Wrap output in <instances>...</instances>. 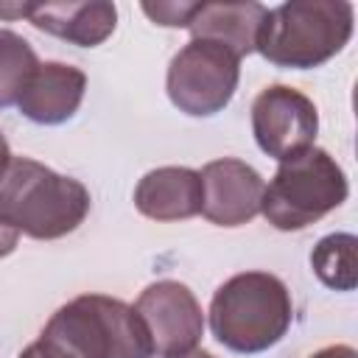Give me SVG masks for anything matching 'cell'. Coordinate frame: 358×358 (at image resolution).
Masks as SVG:
<instances>
[{
    "label": "cell",
    "mask_w": 358,
    "mask_h": 358,
    "mask_svg": "<svg viewBox=\"0 0 358 358\" xmlns=\"http://www.w3.org/2000/svg\"><path fill=\"white\" fill-rule=\"evenodd\" d=\"M84 182L53 168L14 157L0 176V218L34 241H56L76 232L90 213Z\"/></svg>",
    "instance_id": "1"
},
{
    "label": "cell",
    "mask_w": 358,
    "mask_h": 358,
    "mask_svg": "<svg viewBox=\"0 0 358 358\" xmlns=\"http://www.w3.org/2000/svg\"><path fill=\"white\" fill-rule=\"evenodd\" d=\"M39 341L62 358H154L137 310L106 294H81L62 305Z\"/></svg>",
    "instance_id": "2"
},
{
    "label": "cell",
    "mask_w": 358,
    "mask_h": 358,
    "mask_svg": "<svg viewBox=\"0 0 358 358\" xmlns=\"http://www.w3.org/2000/svg\"><path fill=\"white\" fill-rule=\"evenodd\" d=\"M294 322L291 291L277 274L243 271L215 288L210 330L218 344L241 355H257L280 344Z\"/></svg>",
    "instance_id": "3"
},
{
    "label": "cell",
    "mask_w": 358,
    "mask_h": 358,
    "mask_svg": "<svg viewBox=\"0 0 358 358\" xmlns=\"http://www.w3.org/2000/svg\"><path fill=\"white\" fill-rule=\"evenodd\" d=\"M352 22L347 0H291L268 8L255 50L274 67L313 70L344 50Z\"/></svg>",
    "instance_id": "4"
},
{
    "label": "cell",
    "mask_w": 358,
    "mask_h": 358,
    "mask_svg": "<svg viewBox=\"0 0 358 358\" xmlns=\"http://www.w3.org/2000/svg\"><path fill=\"white\" fill-rule=\"evenodd\" d=\"M350 185L341 165L324 148H305L282 159L263 187L260 213L280 232H296L347 201Z\"/></svg>",
    "instance_id": "5"
},
{
    "label": "cell",
    "mask_w": 358,
    "mask_h": 358,
    "mask_svg": "<svg viewBox=\"0 0 358 358\" xmlns=\"http://www.w3.org/2000/svg\"><path fill=\"white\" fill-rule=\"evenodd\" d=\"M241 78V59L213 42V39H190L168 64L165 90L171 103L190 117H210L221 112Z\"/></svg>",
    "instance_id": "6"
},
{
    "label": "cell",
    "mask_w": 358,
    "mask_h": 358,
    "mask_svg": "<svg viewBox=\"0 0 358 358\" xmlns=\"http://www.w3.org/2000/svg\"><path fill=\"white\" fill-rule=\"evenodd\" d=\"M131 308L143 319L157 358H179L201 341L204 313L185 282L157 280L140 291Z\"/></svg>",
    "instance_id": "7"
},
{
    "label": "cell",
    "mask_w": 358,
    "mask_h": 358,
    "mask_svg": "<svg viewBox=\"0 0 358 358\" xmlns=\"http://www.w3.org/2000/svg\"><path fill=\"white\" fill-rule=\"evenodd\" d=\"M316 131H319L316 103L305 92L288 84H271L252 101L255 143L263 154L274 157L277 162L310 148Z\"/></svg>",
    "instance_id": "8"
},
{
    "label": "cell",
    "mask_w": 358,
    "mask_h": 358,
    "mask_svg": "<svg viewBox=\"0 0 358 358\" xmlns=\"http://www.w3.org/2000/svg\"><path fill=\"white\" fill-rule=\"evenodd\" d=\"M201 215L215 227H243L260 213L263 176L243 159L221 157L201 171Z\"/></svg>",
    "instance_id": "9"
},
{
    "label": "cell",
    "mask_w": 358,
    "mask_h": 358,
    "mask_svg": "<svg viewBox=\"0 0 358 358\" xmlns=\"http://www.w3.org/2000/svg\"><path fill=\"white\" fill-rule=\"evenodd\" d=\"M87 92L84 70L64 62H39L25 90L20 92L17 109L22 117L39 126H59L70 120Z\"/></svg>",
    "instance_id": "10"
},
{
    "label": "cell",
    "mask_w": 358,
    "mask_h": 358,
    "mask_svg": "<svg viewBox=\"0 0 358 358\" xmlns=\"http://www.w3.org/2000/svg\"><path fill=\"white\" fill-rule=\"evenodd\" d=\"M134 207L151 221H185L201 213V176L185 165L148 171L134 187Z\"/></svg>",
    "instance_id": "11"
},
{
    "label": "cell",
    "mask_w": 358,
    "mask_h": 358,
    "mask_svg": "<svg viewBox=\"0 0 358 358\" xmlns=\"http://www.w3.org/2000/svg\"><path fill=\"white\" fill-rule=\"evenodd\" d=\"M31 25L78 48H95L112 36L117 8L106 0L90 3H31Z\"/></svg>",
    "instance_id": "12"
},
{
    "label": "cell",
    "mask_w": 358,
    "mask_h": 358,
    "mask_svg": "<svg viewBox=\"0 0 358 358\" xmlns=\"http://www.w3.org/2000/svg\"><path fill=\"white\" fill-rule=\"evenodd\" d=\"M268 17L263 3H199L187 22L193 39H213L229 48L238 59L255 53L260 28Z\"/></svg>",
    "instance_id": "13"
},
{
    "label": "cell",
    "mask_w": 358,
    "mask_h": 358,
    "mask_svg": "<svg viewBox=\"0 0 358 358\" xmlns=\"http://www.w3.org/2000/svg\"><path fill=\"white\" fill-rule=\"evenodd\" d=\"M310 268L322 285L352 291L358 285V238L352 232L324 235L310 252Z\"/></svg>",
    "instance_id": "14"
},
{
    "label": "cell",
    "mask_w": 358,
    "mask_h": 358,
    "mask_svg": "<svg viewBox=\"0 0 358 358\" xmlns=\"http://www.w3.org/2000/svg\"><path fill=\"white\" fill-rule=\"evenodd\" d=\"M39 67L36 50L17 31L0 28V109H8L20 101L28 78Z\"/></svg>",
    "instance_id": "15"
},
{
    "label": "cell",
    "mask_w": 358,
    "mask_h": 358,
    "mask_svg": "<svg viewBox=\"0 0 358 358\" xmlns=\"http://www.w3.org/2000/svg\"><path fill=\"white\" fill-rule=\"evenodd\" d=\"M196 6L199 3H143V11L157 22V25H165V28H187L190 17L196 14Z\"/></svg>",
    "instance_id": "16"
},
{
    "label": "cell",
    "mask_w": 358,
    "mask_h": 358,
    "mask_svg": "<svg viewBox=\"0 0 358 358\" xmlns=\"http://www.w3.org/2000/svg\"><path fill=\"white\" fill-rule=\"evenodd\" d=\"M17 241H20V232L0 218V257H8L17 249Z\"/></svg>",
    "instance_id": "17"
},
{
    "label": "cell",
    "mask_w": 358,
    "mask_h": 358,
    "mask_svg": "<svg viewBox=\"0 0 358 358\" xmlns=\"http://www.w3.org/2000/svg\"><path fill=\"white\" fill-rule=\"evenodd\" d=\"M308 358H358V352H355V347H350V344H327V347L316 350V352L308 355Z\"/></svg>",
    "instance_id": "18"
},
{
    "label": "cell",
    "mask_w": 358,
    "mask_h": 358,
    "mask_svg": "<svg viewBox=\"0 0 358 358\" xmlns=\"http://www.w3.org/2000/svg\"><path fill=\"white\" fill-rule=\"evenodd\" d=\"M20 358H62L59 352H53L48 344H42L39 338L34 341V344H28L22 352H20Z\"/></svg>",
    "instance_id": "19"
},
{
    "label": "cell",
    "mask_w": 358,
    "mask_h": 358,
    "mask_svg": "<svg viewBox=\"0 0 358 358\" xmlns=\"http://www.w3.org/2000/svg\"><path fill=\"white\" fill-rule=\"evenodd\" d=\"M11 148H8V140H6V134H3V129H0V176L6 173V168L11 165Z\"/></svg>",
    "instance_id": "20"
},
{
    "label": "cell",
    "mask_w": 358,
    "mask_h": 358,
    "mask_svg": "<svg viewBox=\"0 0 358 358\" xmlns=\"http://www.w3.org/2000/svg\"><path fill=\"white\" fill-rule=\"evenodd\" d=\"M179 358H215L213 352H207V350H190V352H185V355H179Z\"/></svg>",
    "instance_id": "21"
}]
</instances>
